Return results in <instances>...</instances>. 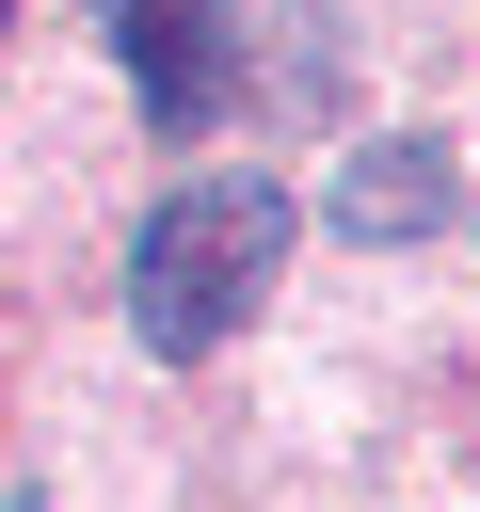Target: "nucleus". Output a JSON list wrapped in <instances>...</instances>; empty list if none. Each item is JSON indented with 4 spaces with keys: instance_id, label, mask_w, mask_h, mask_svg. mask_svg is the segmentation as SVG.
I'll return each mask as SVG.
<instances>
[{
    "instance_id": "obj_1",
    "label": "nucleus",
    "mask_w": 480,
    "mask_h": 512,
    "mask_svg": "<svg viewBox=\"0 0 480 512\" xmlns=\"http://www.w3.org/2000/svg\"><path fill=\"white\" fill-rule=\"evenodd\" d=\"M288 224H304V208H288L272 176H176V192L144 208V240H128V336H144L160 368L224 352V336L272 304Z\"/></svg>"
},
{
    "instance_id": "obj_2",
    "label": "nucleus",
    "mask_w": 480,
    "mask_h": 512,
    "mask_svg": "<svg viewBox=\"0 0 480 512\" xmlns=\"http://www.w3.org/2000/svg\"><path fill=\"white\" fill-rule=\"evenodd\" d=\"M96 32H112V64H128V96H144V128H224V96H240V48H224V0H96Z\"/></svg>"
},
{
    "instance_id": "obj_3",
    "label": "nucleus",
    "mask_w": 480,
    "mask_h": 512,
    "mask_svg": "<svg viewBox=\"0 0 480 512\" xmlns=\"http://www.w3.org/2000/svg\"><path fill=\"white\" fill-rule=\"evenodd\" d=\"M448 208H464V176H448V128H368L336 176H320V224L352 240V256H400V240H448Z\"/></svg>"
},
{
    "instance_id": "obj_4",
    "label": "nucleus",
    "mask_w": 480,
    "mask_h": 512,
    "mask_svg": "<svg viewBox=\"0 0 480 512\" xmlns=\"http://www.w3.org/2000/svg\"><path fill=\"white\" fill-rule=\"evenodd\" d=\"M0 512H32V496H0Z\"/></svg>"
},
{
    "instance_id": "obj_5",
    "label": "nucleus",
    "mask_w": 480,
    "mask_h": 512,
    "mask_svg": "<svg viewBox=\"0 0 480 512\" xmlns=\"http://www.w3.org/2000/svg\"><path fill=\"white\" fill-rule=\"evenodd\" d=\"M0 16H16V0H0Z\"/></svg>"
}]
</instances>
